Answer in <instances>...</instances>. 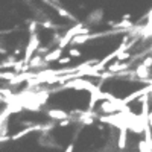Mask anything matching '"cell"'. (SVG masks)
Returning <instances> with one entry per match:
<instances>
[{"mask_svg":"<svg viewBox=\"0 0 152 152\" xmlns=\"http://www.w3.org/2000/svg\"><path fill=\"white\" fill-rule=\"evenodd\" d=\"M62 88H72V90H85V91H90L94 93L97 90H100V85H94L90 81H87L84 78H75V79H69L64 82Z\"/></svg>","mask_w":152,"mask_h":152,"instance_id":"6da1fadb","label":"cell"},{"mask_svg":"<svg viewBox=\"0 0 152 152\" xmlns=\"http://www.w3.org/2000/svg\"><path fill=\"white\" fill-rule=\"evenodd\" d=\"M38 46H40V41H38V37H37V34H32V37H31V40H29V43H28V46H26V50H24V62L26 64H29V59H31V56L34 55V52L38 49Z\"/></svg>","mask_w":152,"mask_h":152,"instance_id":"7a4b0ae2","label":"cell"},{"mask_svg":"<svg viewBox=\"0 0 152 152\" xmlns=\"http://www.w3.org/2000/svg\"><path fill=\"white\" fill-rule=\"evenodd\" d=\"M47 114H49L50 119H55V120H67L70 117L69 113L62 111V110H49Z\"/></svg>","mask_w":152,"mask_h":152,"instance_id":"3957f363","label":"cell"},{"mask_svg":"<svg viewBox=\"0 0 152 152\" xmlns=\"http://www.w3.org/2000/svg\"><path fill=\"white\" fill-rule=\"evenodd\" d=\"M134 73H135L137 78H140L142 81H148V79H149V76H151L149 69H148V67H145L143 64L137 66V67H135V70H134Z\"/></svg>","mask_w":152,"mask_h":152,"instance_id":"277c9868","label":"cell"},{"mask_svg":"<svg viewBox=\"0 0 152 152\" xmlns=\"http://www.w3.org/2000/svg\"><path fill=\"white\" fill-rule=\"evenodd\" d=\"M61 55H62V49H55V50H52V52H49L46 56H44V62H52V61H58L59 58H61Z\"/></svg>","mask_w":152,"mask_h":152,"instance_id":"5b68a950","label":"cell"},{"mask_svg":"<svg viewBox=\"0 0 152 152\" xmlns=\"http://www.w3.org/2000/svg\"><path fill=\"white\" fill-rule=\"evenodd\" d=\"M126 142H128V129H120L119 131V138H117V148L125 149Z\"/></svg>","mask_w":152,"mask_h":152,"instance_id":"8992f818","label":"cell"},{"mask_svg":"<svg viewBox=\"0 0 152 152\" xmlns=\"http://www.w3.org/2000/svg\"><path fill=\"white\" fill-rule=\"evenodd\" d=\"M100 110H102L105 114H116V107H114L111 102H108V100H105V102L100 104Z\"/></svg>","mask_w":152,"mask_h":152,"instance_id":"52a82bcc","label":"cell"},{"mask_svg":"<svg viewBox=\"0 0 152 152\" xmlns=\"http://www.w3.org/2000/svg\"><path fill=\"white\" fill-rule=\"evenodd\" d=\"M88 40H91V34H84V35H76L73 40H72V43L73 44H84V43H87Z\"/></svg>","mask_w":152,"mask_h":152,"instance_id":"ba28073f","label":"cell"},{"mask_svg":"<svg viewBox=\"0 0 152 152\" xmlns=\"http://www.w3.org/2000/svg\"><path fill=\"white\" fill-rule=\"evenodd\" d=\"M43 64H44V58H41V56H35L34 59L29 61V64H28V66H29L31 69H37V67H41Z\"/></svg>","mask_w":152,"mask_h":152,"instance_id":"9c48e42d","label":"cell"},{"mask_svg":"<svg viewBox=\"0 0 152 152\" xmlns=\"http://www.w3.org/2000/svg\"><path fill=\"white\" fill-rule=\"evenodd\" d=\"M100 17H102V11H96V12H91V14L88 15V20H90L91 23H96Z\"/></svg>","mask_w":152,"mask_h":152,"instance_id":"30bf717a","label":"cell"},{"mask_svg":"<svg viewBox=\"0 0 152 152\" xmlns=\"http://www.w3.org/2000/svg\"><path fill=\"white\" fill-rule=\"evenodd\" d=\"M56 11H58V14H59L61 17H66V18H69V20H75V17L70 15L69 11H66L64 8H58V6H56Z\"/></svg>","mask_w":152,"mask_h":152,"instance_id":"8fae6325","label":"cell"},{"mask_svg":"<svg viewBox=\"0 0 152 152\" xmlns=\"http://www.w3.org/2000/svg\"><path fill=\"white\" fill-rule=\"evenodd\" d=\"M82 55V52L79 49H76V47H72V49H69V56L70 58H79Z\"/></svg>","mask_w":152,"mask_h":152,"instance_id":"7c38bea8","label":"cell"},{"mask_svg":"<svg viewBox=\"0 0 152 152\" xmlns=\"http://www.w3.org/2000/svg\"><path fill=\"white\" fill-rule=\"evenodd\" d=\"M142 64H143L145 67L151 69V67H152V56H146V58L143 59V62H142Z\"/></svg>","mask_w":152,"mask_h":152,"instance_id":"4fadbf2b","label":"cell"},{"mask_svg":"<svg viewBox=\"0 0 152 152\" xmlns=\"http://www.w3.org/2000/svg\"><path fill=\"white\" fill-rule=\"evenodd\" d=\"M70 61H72V58H70V56H61V58L58 59L59 64H69Z\"/></svg>","mask_w":152,"mask_h":152,"instance_id":"5bb4252c","label":"cell"},{"mask_svg":"<svg viewBox=\"0 0 152 152\" xmlns=\"http://www.w3.org/2000/svg\"><path fill=\"white\" fill-rule=\"evenodd\" d=\"M41 26L46 28V29H53V28H55L53 24H52V23H49V21H41Z\"/></svg>","mask_w":152,"mask_h":152,"instance_id":"9a60e30c","label":"cell"},{"mask_svg":"<svg viewBox=\"0 0 152 152\" xmlns=\"http://www.w3.org/2000/svg\"><path fill=\"white\" fill-rule=\"evenodd\" d=\"M35 28H37V23H35V21H32V23L29 24V32L35 34Z\"/></svg>","mask_w":152,"mask_h":152,"instance_id":"2e32d148","label":"cell"},{"mask_svg":"<svg viewBox=\"0 0 152 152\" xmlns=\"http://www.w3.org/2000/svg\"><path fill=\"white\" fill-rule=\"evenodd\" d=\"M69 125H70L69 119H67V120H61V122H59V126H61V128H64V126H69Z\"/></svg>","mask_w":152,"mask_h":152,"instance_id":"e0dca14e","label":"cell"},{"mask_svg":"<svg viewBox=\"0 0 152 152\" xmlns=\"http://www.w3.org/2000/svg\"><path fill=\"white\" fill-rule=\"evenodd\" d=\"M73 149H75V145H73V143H70V145L66 148V151H64V152H73Z\"/></svg>","mask_w":152,"mask_h":152,"instance_id":"ac0fdd59","label":"cell"},{"mask_svg":"<svg viewBox=\"0 0 152 152\" xmlns=\"http://www.w3.org/2000/svg\"><path fill=\"white\" fill-rule=\"evenodd\" d=\"M148 122H149V126L152 128V111H149V114H148Z\"/></svg>","mask_w":152,"mask_h":152,"instance_id":"d6986e66","label":"cell"},{"mask_svg":"<svg viewBox=\"0 0 152 152\" xmlns=\"http://www.w3.org/2000/svg\"><path fill=\"white\" fill-rule=\"evenodd\" d=\"M122 18H123V20H126V18H131V15H129V14H125Z\"/></svg>","mask_w":152,"mask_h":152,"instance_id":"ffe728a7","label":"cell"},{"mask_svg":"<svg viewBox=\"0 0 152 152\" xmlns=\"http://www.w3.org/2000/svg\"><path fill=\"white\" fill-rule=\"evenodd\" d=\"M151 50H152V46H151Z\"/></svg>","mask_w":152,"mask_h":152,"instance_id":"44dd1931","label":"cell"}]
</instances>
